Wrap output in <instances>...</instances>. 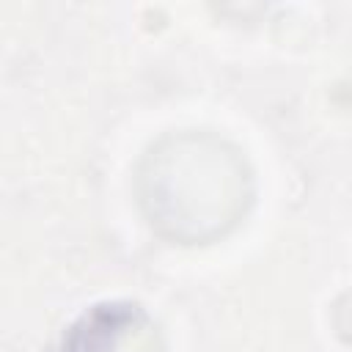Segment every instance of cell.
Segmentation results:
<instances>
[{"label": "cell", "mask_w": 352, "mask_h": 352, "mask_svg": "<svg viewBox=\"0 0 352 352\" xmlns=\"http://www.w3.org/2000/svg\"><path fill=\"white\" fill-rule=\"evenodd\" d=\"M135 198L165 242L212 245L248 217L256 179L245 151L220 132L170 129L138 160Z\"/></svg>", "instance_id": "cell-1"}, {"label": "cell", "mask_w": 352, "mask_h": 352, "mask_svg": "<svg viewBox=\"0 0 352 352\" xmlns=\"http://www.w3.org/2000/svg\"><path fill=\"white\" fill-rule=\"evenodd\" d=\"M135 305H96L94 311L82 314L77 324H72V330L63 336L60 352H113L116 341L121 338L124 327L135 319Z\"/></svg>", "instance_id": "cell-2"}]
</instances>
